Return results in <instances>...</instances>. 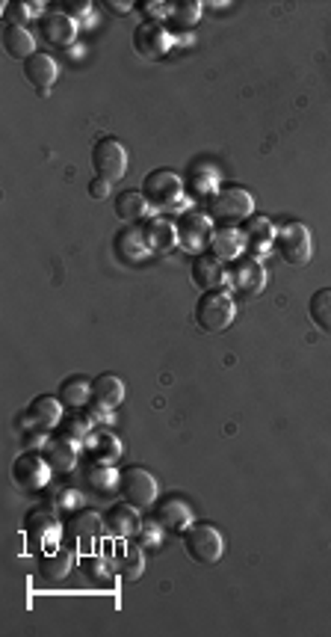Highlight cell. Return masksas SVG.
<instances>
[{
  "mask_svg": "<svg viewBox=\"0 0 331 637\" xmlns=\"http://www.w3.org/2000/svg\"><path fill=\"white\" fill-rule=\"evenodd\" d=\"M181 542H184L187 557H193L196 563L213 566L222 561L225 540H222V531L211 522H193L189 528L181 531Z\"/></svg>",
  "mask_w": 331,
  "mask_h": 637,
  "instance_id": "6da1fadb",
  "label": "cell"
},
{
  "mask_svg": "<svg viewBox=\"0 0 331 637\" xmlns=\"http://www.w3.org/2000/svg\"><path fill=\"white\" fill-rule=\"evenodd\" d=\"M234 315H237V303L225 288L204 291L196 303V323L204 332H225L234 323Z\"/></svg>",
  "mask_w": 331,
  "mask_h": 637,
  "instance_id": "7a4b0ae2",
  "label": "cell"
},
{
  "mask_svg": "<svg viewBox=\"0 0 331 637\" xmlns=\"http://www.w3.org/2000/svg\"><path fill=\"white\" fill-rule=\"evenodd\" d=\"M273 246H275L278 258H281L284 264H290V267L308 264L311 255H313L311 231H308V226H302V222H284V226H278Z\"/></svg>",
  "mask_w": 331,
  "mask_h": 637,
  "instance_id": "3957f363",
  "label": "cell"
},
{
  "mask_svg": "<svg viewBox=\"0 0 331 637\" xmlns=\"http://www.w3.org/2000/svg\"><path fill=\"white\" fill-rule=\"evenodd\" d=\"M142 196L151 208H175L184 199V181L172 169H154L142 178Z\"/></svg>",
  "mask_w": 331,
  "mask_h": 637,
  "instance_id": "277c9868",
  "label": "cell"
},
{
  "mask_svg": "<svg viewBox=\"0 0 331 637\" xmlns=\"http://www.w3.org/2000/svg\"><path fill=\"white\" fill-rule=\"evenodd\" d=\"M255 211V199L242 187H222L211 196V220L216 222H246Z\"/></svg>",
  "mask_w": 331,
  "mask_h": 637,
  "instance_id": "5b68a950",
  "label": "cell"
},
{
  "mask_svg": "<svg viewBox=\"0 0 331 637\" xmlns=\"http://www.w3.org/2000/svg\"><path fill=\"white\" fill-rule=\"evenodd\" d=\"M119 493L127 504H134L136 510H148L157 501V480L151 471L142 466H127L119 475Z\"/></svg>",
  "mask_w": 331,
  "mask_h": 637,
  "instance_id": "8992f818",
  "label": "cell"
},
{
  "mask_svg": "<svg viewBox=\"0 0 331 637\" xmlns=\"http://www.w3.org/2000/svg\"><path fill=\"white\" fill-rule=\"evenodd\" d=\"M228 285L240 297H258L266 285V270L255 255H237L228 261Z\"/></svg>",
  "mask_w": 331,
  "mask_h": 637,
  "instance_id": "52a82bcc",
  "label": "cell"
},
{
  "mask_svg": "<svg viewBox=\"0 0 331 637\" xmlns=\"http://www.w3.org/2000/svg\"><path fill=\"white\" fill-rule=\"evenodd\" d=\"M92 169L98 178H107L110 184L119 178H125L127 172V149L121 145L116 136H104L92 145Z\"/></svg>",
  "mask_w": 331,
  "mask_h": 637,
  "instance_id": "ba28073f",
  "label": "cell"
},
{
  "mask_svg": "<svg viewBox=\"0 0 331 637\" xmlns=\"http://www.w3.org/2000/svg\"><path fill=\"white\" fill-rule=\"evenodd\" d=\"M50 462L45 460V454H21L19 460L12 462V480L15 486L24 489V493H39L50 484Z\"/></svg>",
  "mask_w": 331,
  "mask_h": 637,
  "instance_id": "9c48e42d",
  "label": "cell"
},
{
  "mask_svg": "<svg viewBox=\"0 0 331 637\" xmlns=\"http://www.w3.org/2000/svg\"><path fill=\"white\" fill-rule=\"evenodd\" d=\"M130 42H134V50L142 59H163L172 50V30L163 27L160 21H142L136 24Z\"/></svg>",
  "mask_w": 331,
  "mask_h": 637,
  "instance_id": "30bf717a",
  "label": "cell"
},
{
  "mask_svg": "<svg viewBox=\"0 0 331 637\" xmlns=\"http://www.w3.org/2000/svg\"><path fill=\"white\" fill-rule=\"evenodd\" d=\"M211 237H213V226L207 214L187 211L184 217L178 220V244L184 246L187 252L202 255V249H211Z\"/></svg>",
  "mask_w": 331,
  "mask_h": 637,
  "instance_id": "8fae6325",
  "label": "cell"
},
{
  "mask_svg": "<svg viewBox=\"0 0 331 637\" xmlns=\"http://www.w3.org/2000/svg\"><path fill=\"white\" fill-rule=\"evenodd\" d=\"M193 282L198 288L204 291H219L228 285V264L222 261V258H216L213 252H202L196 255L193 261Z\"/></svg>",
  "mask_w": 331,
  "mask_h": 637,
  "instance_id": "7c38bea8",
  "label": "cell"
},
{
  "mask_svg": "<svg viewBox=\"0 0 331 637\" xmlns=\"http://www.w3.org/2000/svg\"><path fill=\"white\" fill-rule=\"evenodd\" d=\"M39 30H42V36H45L50 45H57V48H68L77 39L74 19L68 12H59V10H50V12L42 15Z\"/></svg>",
  "mask_w": 331,
  "mask_h": 637,
  "instance_id": "4fadbf2b",
  "label": "cell"
},
{
  "mask_svg": "<svg viewBox=\"0 0 331 637\" xmlns=\"http://www.w3.org/2000/svg\"><path fill=\"white\" fill-rule=\"evenodd\" d=\"M24 531L30 533L33 546H48V542H57L59 533H63V524H59L54 510H30L27 519H24Z\"/></svg>",
  "mask_w": 331,
  "mask_h": 637,
  "instance_id": "5bb4252c",
  "label": "cell"
},
{
  "mask_svg": "<svg viewBox=\"0 0 331 637\" xmlns=\"http://www.w3.org/2000/svg\"><path fill=\"white\" fill-rule=\"evenodd\" d=\"M104 528H107L112 537H119V540H134L139 533V528H142V519H139V513H136L134 504L121 501V504L110 507V510H107V516H104Z\"/></svg>",
  "mask_w": 331,
  "mask_h": 637,
  "instance_id": "9a60e30c",
  "label": "cell"
},
{
  "mask_svg": "<svg viewBox=\"0 0 331 637\" xmlns=\"http://www.w3.org/2000/svg\"><path fill=\"white\" fill-rule=\"evenodd\" d=\"M154 522L160 524L163 531L181 533L184 528H189V524H193V510H189V504L181 501V498H166V501L157 504Z\"/></svg>",
  "mask_w": 331,
  "mask_h": 637,
  "instance_id": "2e32d148",
  "label": "cell"
},
{
  "mask_svg": "<svg viewBox=\"0 0 331 637\" xmlns=\"http://www.w3.org/2000/svg\"><path fill=\"white\" fill-rule=\"evenodd\" d=\"M57 74H59L57 59L45 54V50H36L30 59H24V77H27V83L36 86L39 92H48L50 86H54Z\"/></svg>",
  "mask_w": 331,
  "mask_h": 637,
  "instance_id": "e0dca14e",
  "label": "cell"
},
{
  "mask_svg": "<svg viewBox=\"0 0 331 637\" xmlns=\"http://www.w3.org/2000/svg\"><path fill=\"white\" fill-rule=\"evenodd\" d=\"M240 235H242V244H246L249 252H266L269 246L275 244V226L269 222L266 217H251L240 226Z\"/></svg>",
  "mask_w": 331,
  "mask_h": 637,
  "instance_id": "ac0fdd59",
  "label": "cell"
},
{
  "mask_svg": "<svg viewBox=\"0 0 331 637\" xmlns=\"http://www.w3.org/2000/svg\"><path fill=\"white\" fill-rule=\"evenodd\" d=\"M27 418H30L36 427H42V430H54V427H59V421L65 418V416H63V400L50 398V394H39V398L30 400Z\"/></svg>",
  "mask_w": 331,
  "mask_h": 637,
  "instance_id": "d6986e66",
  "label": "cell"
},
{
  "mask_svg": "<svg viewBox=\"0 0 331 637\" xmlns=\"http://www.w3.org/2000/svg\"><path fill=\"white\" fill-rule=\"evenodd\" d=\"M92 400L107 409H116L125 400V383L116 374H98L92 380Z\"/></svg>",
  "mask_w": 331,
  "mask_h": 637,
  "instance_id": "ffe728a7",
  "label": "cell"
},
{
  "mask_svg": "<svg viewBox=\"0 0 331 637\" xmlns=\"http://www.w3.org/2000/svg\"><path fill=\"white\" fill-rule=\"evenodd\" d=\"M145 244L151 252H172L178 244V226H172L169 220H154L142 229Z\"/></svg>",
  "mask_w": 331,
  "mask_h": 637,
  "instance_id": "44dd1931",
  "label": "cell"
},
{
  "mask_svg": "<svg viewBox=\"0 0 331 637\" xmlns=\"http://www.w3.org/2000/svg\"><path fill=\"white\" fill-rule=\"evenodd\" d=\"M246 244H242V235L240 229L234 226H222V229H213V237H211V252L216 258H222V261H234Z\"/></svg>",
  "mask_w": 331,
  "mask_h": 637,
  "instance_id": "7402d4cb",
  "label": "cell"
},
{
  "mask_svg": "<svg viewBox=\"0 0 331 637\" xmlns=\"http://www.w3.org/2000/svg\"><path fill=\"white\" fill-rule=\"evenodd\" d=\"M42 454H45V460L50 462V469L59 471V475H65V471H72L77 466V447L72 442H65V439H50L42 447Z\"/></svg>",
  "mask_w": 331,
  "mask_h": 637,
  "instance_id": "603a6c76",
  "label": "cell"
},
{
  "mask_svg": "<svg viewBox=\"0 0 331 637\" xmlns=\"http://www.w3.org/2000/svg\"><path fill=\"white\" fill-rule=\"evenodd\" d=\"M4 50L12 59H30L36 54V45H33V36L27 27L21 24H6L4 27Z\"/></svg>",
  "mask_w": 331,
  "mask_h": 637,
  "instance_id": "cb8c5ba5",
  "label": "cell"
},
{
  "mask_svg": "<svg viewBox=\"0 0 331 637\" xmlns=\"http://www.w3.org/2000/svg\"><path fill=\"white\" fill-rule=\"evenodd\" d=\"M112 211H116V217L121 222H139V220H145L148 214H151V205H148V199L142 193L127 190V193L116 196V202H112Z\"/></svg>",
  "mask_w": 331,
  "mask_h": 637,
  "instance_id": "d4e9b609",
  "label": "cell"
},
{
  "mask_svg": "<svg viewBox=\"0 0 331 637\" xmlns=\"http://www.w3.org/2000/svg\"><path fill=\"white\" fill-rule=\"evenodd\" d=\"M65 531L77 540H95L104 531V519L95 510H74L68 516Z\"/></svg>",
  "mask_w": 331,
  "mask_h": 637,
  "instance_id": "484cf974",
  "label": "cell"
},
{
  "mask_svg": "<svg viewBox=\"0 0 331 637\" xmlns=\"http://www.w3.org/2000/svg\"><path fill=\"white\" fill-rule=\"evenodd\" d=\"M83 480L89 484L95 493H112V489H119V471L110 466V462H89V466L83 469Z\"/></svg>",
  "mask_w": 331,
  "mask_h": 637,
  "instance_id": "4316f807",
  "label": "cell"
},
{
  "mask_svg": "<svg viewBox=\"0 0 331 637\" xmlns=\"http://www.w3.org/2000/svg\"><path fill=\"white\" fill-rule=\"evenodd\" d=\"M59 400H63V407H83L86 400L92 398V380H86V377H68L59 385Z\"/></svg>",
  "mask_w": 331,
  "mask_h": 637,
  "instance_id": "83f0119b",
  "label": "cell"
},
{
  "mask_svg": "<svg viewBox=\"0 0 331 637\" xmlns=\"http://www.w3.org/2000/svg\"><path fill=\"white\" fill-rule=\"evenodd\" d=\"M308 317L322 335H331V288H322L311 297Z\"/></svg>",
  "mask_w": 331,
  "mask_h": 637,
  "instance_id": "f1b7e54d",
  "label": "cell"
},
{
  "mask_svg": "<svg viewBox=\"0 0 331 637\" xmlns=\"http://www.w3.org/2000/svg\"><path fill=\"white\" fill-rule=\"evenodd\" d=\"M72 572V555L68 552H45L39 557V575L45 581H63Z\"/></svg>",
  "mask_w": 331,
  "mask_h": 637,
  "instance_id": "f546056e",
  "label": "cell"
},
{
  "mask_svg": "<svg viewBox=\"0 0 331 637\" xmlns=\"http://www.w3.org/2000/svg\"><path fill=\"white\" fill-rule=\"evenodd\" d=\"M116 246H119V255L125 258V261H139V258H145L148 252H151L148 244H145V235L142 231H136V229L119 231Z\"/></svg>",
  "mask_w": 331,
  "mask_h": 637,
  "instance_id": "4dcf8cb0",
  "label": "cell"
},
{
  "mask_svg": "<svg viewBox=\"0 0 331 637\" xmlns=\"http://www.w3.org/2000/svg\"><path fill=\"white\" fill-rule=\"evenodd\" d=\"M202 19V4L198 0H181V4H169V15L166 21L172 24L175 30H187Z\"/></svg>",
  "mask_w": 331,
  "mask_h": 637,
  "instance_id": "1f68e13d",
  "label": "cell"
},
{
  "mask_svg": "<svg viewBox=\"0 0 331 637\" xmlns=\"http://www.w3.org/2000/svg\"><path fill=\"white\" fill-rule=\"evenodd\" d=\"M57 436L65 439V442H72V445L86 442V439L92 436V421H89V416H65L63 421H59Z\"/></svg>",
  "mask_w": 331,
  "mask_h": 637,
  "instance_id": "d6a6232c",
  "label": "cell"
},
{
  "mask_svg": "<svg viewBox=\"0 0 331 637\" xmlns=\"http://www.w3.org/2000/svg\"><path fill=\"white\" fill-rule=\"evenodd\" d=\"M145 572V552L134 542H127L125 555H119V575L121 581H136Z\"/></svg>",
  "mask_w": 331,
  "mask_h": 637,
  "instance_id": "836d02e7",
  "label": "cell"
},
{
  "mask_svg": "<svg viewBox=\"0 0 331 637\" xmlns=\"http://www.w3.org/2000/svg\"><path fill=\"white\" fill-rule=\"evenodd\" d=\"M86 442H89L92 460H98V462H116L121 457V442L116 436H110V433L89 436Z\"/></svg>",
  "mask_w": 331,
  "mask_h": 637,
  "instance_id": "e575fe53",
  "label": "cell"
},
{
  "mask_svg": "<svg viewBox=\"0 0 331 637\" xmlns=\"http://www.w3.org/2000/svg\"><path fill=\"white\" fill-rule=\"evenodd\" d=\"M81 570H83L86 579L95 581V584H107V581H112V570H110V563L104 561V557H95V555L83 557V561H81Z\"/></svg>",
  "mask_w": 331,
  "mask_h": 637,
  "instance_id": "d590c367",
  "label": "cell"
},
{
  "mask_svg": "<svg viewBox=\"0 0 331 637\" xmlns=\"http://www.w3.org/2000/svg\"><path fill=\"white\" fill-rule=\"evenodd\" d=\"M42 10H45L42 4H6V6H4V15L10 19V24H21V27H24V21L36 19V15L42 19V15H45Z\"/></svg>",
  "mask_w": 331,
  "mask_h": 637,
  "instance_id": "8d00e7d4",
  "label": "cell"
},
{
  "mask_svg": "<svg viewBox=\"0 0 331 637\" xmlns=\"http://www.w3.org/2000/svg\"><path fill=\"white\" fill-rule=\"evenodd\" d=\"M50 504H54V510H74V504H77V493L74 489H68V486H54V495H50Z\"/></svg>",
  "mask_w": 331,
  "mask_h": 637,
  "instance_id": "74e56055",
  "label": "cell"
},
{
  "mask_svg": "<svg viewBox=\"0 0 331 637\" xmlns=\"http://www.w3.org/2000/svg\"><path fill=\"white\" fill-rule=\"evenodd\" d=\"M89 196H92V199H107V196H110V181L95 175L89 181Z\"/></svg>",
  "mask_w": 331,
  "mask_h": 637,
  "instance_id": "f35d334b",
  "label": "cell"
},
{
  "mask_svg": "<svg viewBox=\"0 0 331 637\" xmlns=\"http://www.w3.org/2000/svg\"><path fill=\"white\" fill-rule=\"evenodd\" d=\"M86 416H89L92 424H95V421H110V409H107V407H101V403H92Z\"/></svg>",
  "mask_w": 331,
  "mask_h": 637,
  "instance_id": "ab89813d",
  "label": "cell"
},
{
  "mask_svg": "<svg viewBox=\"0 0 331 637\" xmlns=\"http://www.w3.org/2000/svg\"><path fill=\"white\" fill-rule=\"evenodd\" d=\"M89 0H77V4H74V0H68V4H63V10L65 12H74V15H83V12H89Z\"/></svg>",
  "mask_w": 331,
  "mask_h": 637,
  "instance_id": "60d3db41",
  "label": "cell"
},
{
  "mask_svg": "<svg viewBox=\"0 0 331 637\" xmlns=\"http://www.w3.org/2000/svg\"><path fill=\"white\" fill-rule=\"evenodd\" d=\"M104 6H107V10H112L116 15H127V12H130V6H134V4H119V0H107V4H104Z\"/></svg>",
  "mask_w": 331,
  "mask_h": 637,
  "instance_id": "b9f144b4",
  "label": "cell"
},
{
  "mask_svg": "<svg viewBox=\"0 0 331 637\" xmlns=\"http://www.w3.org/2000/svg\"><path fill=\"white\" fill-rule=\"evenodd\" d=\"M139 533H142L145 546H154V542H157V533H151V528H139Z\"/></svg>",
  "mask_w": 331,
  "mask_h": 637,
  "instance_id": "7bdbcfd3",
  "label": "cell"
}]
</instances>
